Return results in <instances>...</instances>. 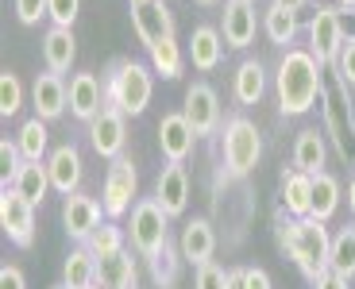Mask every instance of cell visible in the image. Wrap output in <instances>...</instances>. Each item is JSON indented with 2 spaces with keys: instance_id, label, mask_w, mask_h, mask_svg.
<instances>
[{
  "instance_id": "obj_1",
  "label": "cell",
  "mask_w": 355,
  "mask_h": 289,
  "mask_svg": "<svg viewBox=\"0 0 355 289\" xmlns=\"http://www.w3.org/2000/svg\"><path fill=\"white\" fill-rule=\"evenodd\" d=\"M317 58L309 51H286L282 62L275 70V93H278V108L282 116H302L313 108V100H320L324 93V81H320Z\"/></svg>"
},
{
  "instance_id": "obj_2",
  "label": "cell",
  "mask_w": 355,
  "mask_h": 289,
  "mask_svg": "<svg viewBox=\"0 0 355 289\" xmlns=\"http://www.w3.org/2000/svg\"><path fill=\"white\" fill-rule=\"evenodd\" d=\"M101 85H105V108H116V112H124V116H143L147 105H151V93H155L151 70L132 58H116Z\"/></svg>"
},
{
  "instance_id": "obj_3",
  "label": "cell",
  "mask_w": 355,
  "mask_h": 289,
  "mask_svg": "<svg viewBox=\"0 0 355 289\" xmlns=\"http://www.w3.org/2000/svg\"><path fill=\"white\" fill-rule=\"evenodd\" d=\"M286 254L297 263V270H302L305 278L317 281L320 274L329 270V254H332L329 228H324L320 220H313V216L297 220V224H293V239H290V247H286Z\"/></svg>"
},
{
  "instance_id": "obj_4",
  "label": "cell",
  "mask_w": 355,
  "mask_h": 289,
  "mask_svg": "<svg viewBox=\"0 0 355 289\" xmlns=\"http://www.w3.org/2000/svg\"><path fill=\"white\" fill-rule=\"evenodd\" d=\"M320 100H324V135H329L332 150L340 155V162L352 166L355 162V108H352V96H347V85L336 81V89H324Z\"/></svg>"
},
{
  "instance_id": "obj_5",
  "label": "cell",
  "mask_w": 355,
  "mask_h": 289,
  "mask_svg": "<svg viewBox=\"0 0 355 289\" xmlns=\"http://www.w3.org/2000/svg\"><path fill=\"white\" fill-rule=\"evenodd\" d=\"M263 158V135L248 116H232L224 123V170L228 177H248Z\"/></svg>"
},
{
  "instance_id": "obj_6",
  "label": "cell",
  "mask_w": 355,
  "mask_h": 289,
  "mask_svg": "<svg viewBox=\"0 0 355 289\" xmlns=\"http://www.w3.org/2000/svg\"><path fill=\"white\" fill-rule=\"evenodd\" d=\"M166 224H170V216L162 212V204L155 201V197L135 201V209H132V247L143 254V259H155V254L170 243Z\"/></svg>"
},
{
  "instance_id": "obj_7",
  "label": "cell",
  "mask_w": 355,
  "mask_h": 289,
  "mask_svg": "<svg viewBox=\"0 0 355 289\" xmlns=\"http://www.w3.org/2000/svg\"><path fill=\"white\" fill-rule=\"evenodd\" d=\"M135 193H139V174H135L132 158H112V166L105 174V189H101V209L108 220H120L128 209H135Z\"/></svg>"
},
{
  "instance_id": "obj_8",
  "label": "cell",
  "mask_w": 355,
  "mask_h": 289,
  "mask_svg": "<svg viewBox=\"0 0 355 289\" xmlns=\"http://www.w3.org/2000/svg\"><path fill=\"white\" fill-rule=\"evenodd\" d=\"M0 228L16 247H31L35 243V204H27L8 182L0 189Z\"/></svg>"
},
{
  "instance_id": "obj_9",
  "label": "cell",
  "mask_w": 355,
  "mask_h": 289,
  "mask_svg": "<svg viewBox=\"0 0 355 289\" xmlns=\"http://www.w3.org/2000/svg\"><path fill=\"white\" fill-rule=\"evenodd\" d=\"M344 43V24H340V8L332 4H317V16L309 24V54L317 58V66H332Z\"/></svg>"
},
{
  "instance_id": "obj_10",
  "label": "cell",
  "mask_w": 355,
  "mask_h": 289,
  "mask_svg": "<svg viewBox=\"0 0 355 289\" xmlns=\"http://www.w3.org/2000/svg\"><path fill=\"white\" fill-rule=\"evenodd\" d=\"M182 116L189 120V128H193L197 135H213L216 128H220V96H216V89L205 85V81L189 85L186 89V108H182Z\"/></svg>"
},
{
  "instance_id": "obj_11",
  "label": "cell",
  "mask_w": 355,
  "mask_h": 289,
  "mask_svg": "<svg viewBox=\"0 0 355 289\" xmlns=\"http://www.w3.org/2000/svg\"><path fill=\"white\" fill-rule=\"evenodd\" d=\"M132 27H135V35H139V43L147 46V51L159 46L162 39H174V16H170V8L162 0L132 4Z\"/></svg>"
},
{
  "instance_id": "obj_12",
  "label": "cell",
  "mask_w": 355,
  "mask_h": 289,
  "mask_svg": "<svg viewBox=\"0 0 355 289\" xmlns=\"http://www.w3.org/2000/svg\"><path fill=\"white\" fill-rule=\"evenodd\" d=\"M101 201H93V197H85V193H73V197H66L62 204V228L70 239H78V243H89V236L105 224L101 220Z\"/></svg>"
},
{
  "instance_id": "obj_13",
  "label": "cell",
  "mask_w": 355,
  "mask_h": 289,
  "mask_svg": "<svg viewBox=\"0 0 355 289\" xmlns=\"http://www.w3.org/2000/svg\"><path fill=\"white\" fill-rule=\"evenodd\" d=\"M193 139H197V132L189 128V120L182 112H166L159 120V150L170 166H182L186 162L189 150H193Z\"/></svg>"
},
{
  "instance_id": "obj_14",
  "label": "cell",
  "mask_w": 355,
  "mask_h": 289,
  "mask_svg": "<svg viewBox=\"0 0 355 289\" xmlns=\"http://www.w3.org/2000/svg\"><path fill=\"white\" fill-rule=\"evenodd\" d=\"M128 116L116 112V108H105L97 120L89 123V143L101 158H124V143H128V128H124Z\"/></svg>"
},
{
  "instance_id": "obj_15",
  "label": "cell",
  "mask_w": 355,
  "mask_h": 289,
  "mask_svg": "<svg viewBox=\"0 0 355 289\" xmlns=\"http://www.w3.org/2000/svg\"><path fill=\"white\" fill-rule=\"evenodd\" d=\"M255 0H228L224 4V24H220V35L228 46H236V51H243V46L255 43Z\"/></svg>"
},
{
  "instance_id": "obj_16",
  "label": "cell",
  "mask_w": 355,
  "mask_h": 289,
  "mask_svg": "<svg viewBox=\"0 0 355 289\" xmlns=\"http://www.w3.org/2000/svg\"><path fill=\"white\" fill-rule=\"evenodd\" d=\"M46 170H51V185L54 193H62V197H73L81 185V150L73 143H62V147H54L51 158H46Z\"/></svg>"
},
{
  "instance_id": "obj_17",
  "label": "cell",
  "mask_w": 355,
  "mask_h": 289,
  "mask_svg": "<svg viewBox=\"0 0 355 289\" xmlns=\"http://www.w3.org/2000/svg\"><path fill=\"white\" fill-rule=\"evenodd\" d=\"M31 100H35L39 120H58L70 108V85L58 73H39L35 85H31Z\"/></svg>"
},
{
  "instance_id": "obj_18",
  "label": "cell",
  "mask_w": 355,
  "mask_h": 289,
  "mask_svg": "<svg viewBox=\"0 0 355 289\" xmlns=\"http://www.w3.org/2000/svg\"><path fill=\"white\" fill-rule=\"evenodd\" d=\"M70 112L78 120L93 123L101 112H105V85H101L93 73H73L70 81Z\"/></svg>"
},
{
  "instance_id": "obj_19",
  "label": "cell",
  "mask_w": 355,
  "mask_h": 289,
  "mask_svg": "<svg viewBox=\"0 0 355 289\" xmlns=\"http://www.w3.org/2000/svg\"><path fill=\"white\" fill-rule=\"evenodd\" d=\"M178 247H182V259H186V263H193V266L213 263V251H216V231H213V224H209L205 216L189 220L186 228H182Z\"/></svg>"
},
{
  "instance_id": "obj_20",
  "label": "cell",
  "mask_w": 355,
  "mask_h": 289,
  "mask_svg": "<svg viewBox=\"0 0 355 289\" xmlns=\"http://www.w3.org/2000/svg\"><path fill=\"white\" fill-rule=\"evenodd\" d=\"M155 201L162 204L166 216H182L189 204V177H186V166H166L155 182Z\"/></svg>"
},
{
  "instance_id": "obj_21",
  "label": "cell",
  "mask_w": 355,
  "mask_h": 289,
  "mask_svg": "<svg viewBox=\"0 0 355 289\" xmlns=\"http://www.w3.org/2000/svg\"><path fill=\"white\" fill-rule=\"evenodd\" d=\"M329 135L317 132V128H305L302 135H297V143H293V170H302V174L317 177L324 174V162H329Z\"/></svg>"
},
{
  "instance_id": "obj_22",
  "label": "cell",
  "mask_w": 355,
  "mask_h": 289,
  "mask_svg": "<svg viewBox=\"0 0 355 289\" xmlns=\"http://www.w3.org/2000/svg\"><path fill=\"white\" fill-rule=\"evenodd\" d=\"M220 58H224V35L220 31L209 27V24L193 27V35H189V62H193V70L213 73L216 66H220Z\"/></svg>"
},
{
  "instance_id": "obj_23",
  "label": "cell",
  "mask_w": 355,
  "mask_h": 289,
  "mask_svg": "<svg viewBox=\"0 0 355 289\" xmlns=\"http://www.w3.org/2000/svg\"><path fill=\"white\" fill-rule=\"evenodd\" d=\"M73 58H78L73 27H51V31L43 35V62H46V73H58V78H62V73L73 66Z\"/></svg>"
},
{
  "instance_id": "obj_24",
  "label": "cell",
  "mask_w": 355,
  "mask_h": 289,
  "mask_svg": "<svg viewBox=\"0 0 355 289\" xmlns=\"http://www.w3.org/2000/svg\"><path fill=\"white\" fill-rule=\"evenodd\" d=\"M97 286L101 289H139V274H135V259L132 251H120V254H108L97 263Z\"/></svg>"
},
{
  "instance_id": "obj_25",
  "label": "cell",
  "mask_w": 355,
  "mask_h": 289,
  "mask_svg": "<svg viewBox=\"0 0 355 289\" xmlns=\"http://www.w3.org/2000/svg\"><path fill=\"white\" fill-rule=\"evenodd\" d=\"M282 209L293 220H305L313 212V177L302 170H290L282 174Z\"/></svg>"
},
{
  "instance_id": "obj_26",
  "label": "cell",
  "mask_w": 355,
  "mask_h": 289,
  "mask_svg": "<svg viewBox=\"0 0 355 289\" xmlns=\"http://www.w3.org/2000/svg\"><path fill=\"white\" fill-rule=\"evenodd\" d=\"M232 93H236V100H240L243 108L248 105H259L266 93V70L259 58H248L240 62V70H236V81H232Z\"/></svg>"
},
{
  "instance_id": "obj_27",
  "label": "cell",
  "mask_w": 355,
  "mask_h": 289,
  "mask_svg": "<svg viewBox=\"0 0 355 289\" xmlns=\"http://www.w3.org/2000/svg\"><path fill=\"white\" fill-rule=\"evenodd\" d=\"M12 189L24 197L27 204H43V197H46V189H54L51 185V170L43 166V162H24L19 166V174L12 177Z\"/></svg>"
},
{
  "instance_id": "obj_28",
  "label": "cell",
  "mask_w": 355,
  "mask_h": 289,
  "mask_svg": "<svg viewBox=\"0 0 355 289\" xmlns=\"http://www.w3.org/2000/svg\"><path fill=\"white\" fill-rule=\"evenodd\" d=\"M97 254L89 251L85 243L78 247V251H70V259H66V266H62V281L70 289H93L97 286Z\"/></svg>"
},
{
  "instance_id": "obj_29",
  "label": "cell",
  "mask_w": 355,
  "mask_h": 289,
  "mask_svg": "<svg viewBox=\"0 0 355 289\" xmlns=\"http://www.w3.org/2000/svg\"><path fill=\"white\" fill-rule=\"evenodd\" d=\"M340 209V182L332 174H317L313 177V220H320V224H329L332 216H336Z\"/></svg>"
},
{
  "instance_id": "obj_30",
  "label": "cell",
  "mask_w": 355,
  "mask_h": 289,
  "mask_svg": "<svg viewBox=\"0 0 355 289\" xmlns=\"http://www.w3.org/2000/svg\"><path fill=\"white\" fill-rule=\"evenodd\" d=\"M263 31L275 46H290L293 39H297V12H286V8H278V4H270L266 16H263Z\"/></svg>"
},
{
  "instance_id": "obj_31",
  "label": "cell",
  "mask_w": 355,
  "mask_h": 289,
  "mask_svg": "<svg viewBox=\"0 0 355 289\" xmlns=\"http://www.w3.org/2000/svg\"><path fill=\"white\" fill-rule=\"evenodd\" d=\"M329 270L344 274L347 281L355 278V224L352 228H340L332 236V254H329Z\"/></svg>"
},
{
  "instance_id": "obj_32",
  "label": "cell",
  "mask_w": 355,
  "mask_h": 289,
  "mask_svg": "<svg viewBox=\"0 0 355 289\" xmlns=\"http://www.w3.org/2000/svg\"><path fill=\"white\" fill-rule=\"evenodd\" d=\"M46 139H51V135H46V120H39V116L24 120V128H19V135H16V143H19V150H24L27 162H43Z\"/></svg>"
},
{
  "instance_id": "obj_33",
  "label": "cell",
  "mask_w": 355,
  "mask_h": 289,
  "mask_svg": "<svg viewBox=\"0 0 355 289\" xmlns=\"http://www.w3.org/2000/svg\"><path fill=\"white\" fill-rule=\"evenodd\" d=\"M147 266H151V278L159 289H170L178 281V270H182V247L166 243L155 259H147Z\"/></svg>"
},
{
  "instance_id": "obj_34",
  "label": "cell",
  "mask_w": 355,
  "mask_h": 289,
  "mask_svg": "<svg viewBox=\"0 0 355 289\" xmlns=\"http://www.w3.org/2000/svg\"><path fill=\"white\" fill-rule=\"evenodd\" d=\"M89 251L97 254V259H108V254H120L124 251V231H120V224L116 220H105L93 236H89Z\"/></svg>"
},
{
  "instance_id": "obj_35",
  "label": "cell",
  "mask_w": 355,
  "mask_h": 289,
  "mask_svg": "<svg viewBox=\"0 0 355 289\" xmlns=\"http://www.w3.org/2000/svg\"><path fill=\"white\" fill-rule=\"evenodd\" d=\"M151 70L162 73L166 81L182 78V51H178L174 39H162L159 46H151Z\"/></svg>"
},
{
  "instance_id": "obj_36",
  "label": "cell",
  "mask_w": 355,
  "mask_h": 289,
  "mask_svg": "<svg viewBox=\"0 0 355 289\" xmlns=\"http://www.w3.org/2000/svg\"><path fill=\"white\" fill-rule=\"evenodd\" d=\"M19 108H24V85H19V78L12 70H4L0 73V116L12 120Z\"/></svg>"
},
{
  "instance_id": "obj_37",
  "label": "cell",
  "mask_w": 355,
  "mask_h": 289,
  "mask_svg": "<svg viewBox=\"0 0 355 289\" xmlns=\"http://www.w3.org/2000/svg\"><path fill=\"white\" fill-rule=\"evenodd\" d=\"M332 70H336V81H344L347 89L355 85V35H344L340 54H336V62H332Z\"/></svg>"
},
{
  "instance_id": "obj_38",
  "label": "cell",
  "mask_w": 355,
  "mask_h": 289,
  "mask_svg": "<svg viewBox=\"0 0 355 289\" xmlns=\"http://www.w3.org/2000/svg\"><path fill=\"white\" fill-rule=\"evenodd\" d=\"M193 289H228V270H220L216 263L197 266V281H193Z\"/></svg>"
},
{
  "instance_id": "obj_39",
  "label": "cell",
  "mask_w": 355,
  "mask_h": 289,
  "mask_svg": "<svg viewBox=\"0 0 355 289\" xmlns=\"http://www.w3.org/2000/svg\"><path fill=\"white\" fill-rule=\"evenodd\" d=\"M0 162H4V174H8L4 182H12V177L19 174V166L27 162V158H24V150H19V143H16V139H4V143H0Z\"/></svg>"
},
{
  "instance_id": "obj_40",
  "label": "cell",
  "mask_w": 355,
  "mask_h": 289,
  "mask_svg": "<svg viewBox=\"0 0 355 289\" xmlns=\"http://www.w3.org/2000/svg\"><path fill=\"white\" fill-rule=\"evenodd\" d=\"M78 8H81V0H51V12L46 16L54 19V27H73Z\"/></svg>"
},
{
  "instance_id": "obj_41",
  "label": "cell",
  "mask_w": 355,
  "mask_h": 289,
  "mask_svg": "<svg viewBox=\"0 0 355 289\" xmlns=\"http://www.w3.org/2000/svg\"><path fill=\"white\" fill-rule=\"evenodd\" d=\"M51 12V0H16V16H19V24H39V19Z\"/></svg>"
},
{
  "instance_id": "obj_42",
  "label": "cell",
  "mask_w": 355,
  "mask_h": 289,
  "mask_svg": "<svg viewBox=\"0 0 355 289\" xmlns=\"http://www.w3.org/2000/svg\"><path fill=\"white\" fill-rule=\"evenodd\" d=\"M0 289H27L24 270H19V266H4V270H0Z\"/></svg>"
},
{
  "instance_id": "obj_43",
  "label": "cell",
  "mask_w": 355,
  "mask_h": 289,
  "mask_svg": "<svg viewBox=\"0 0 355 289\" xmlns=\"http://www.w3.org/2000/svg\"><path fill=\"white\" fill-rule=\"evenodd\" d=\"M243 274H248V289H275L270 286V274L263 266H243Z\"/></svg>"
},
{
  "instance_id": "obj_44",
  "label": "cell",
  "mask_w": 355,
  "mask_h": 289,
  "mask_svg": "<svg viewBox=\"0 0 355 289\" xmlns=\"http://www.w3.org/2000/svg\"><path fill=\"white\" fill-rule=\"evenodd\" d=\"M313 289H347V278L336 274V270H324L317 281H313Z\"/></svg>"
},
{
  "instance_id": "obj_45",
  "label": "cell",
  "mask_w": 355,
  "mask_h": 289,
  "mask_svg": "<svg viewBox=\"0 0 355 289\" xmlns=\"http://www.w3.org/2000/svg\"><path fill=\"white\" fill-rule=\"evenodd\" d=\"M228 289H248V274H243V266L240 270H228Z\"/></svg>"
},
{
  "instance_id": "obj_46",
  "label": "cell",
  "mask_w": 355,
  "mask_h": 289,
  "mask_svg": "<svg viewBox=\"0 0 355 289\" xmlns=\"http://www.w3.org/2000/svg\"><path fill=\"white\" fill-rule=\"evenodd\" d=\"M270 4H278V8H286V12H297L305 0H270Z\"/></svg>"
},
{
  "instance_id": "obj_47",
  "label": "cell",
  "mask_w": 355,
  "mask_h": 289,
  "mask_svg": "<svg viewBox=\"0 0 355 289\" xmlns=\"http://www.w3.org/2000/svg\"><path fill=\"white\" fill-rule=\"evenodd\" d=\"M347 209H352V216H355V177L347 182Z\"/></svg>"
},
{
  "instance_id": "obj_48",
  "label": "cell",
  "mask_w": 355,
  "mask_h": 289,
  "mask_svg": "<svg viewBox=\"0 0 355 289\" xmlns=\"http://www.w3.org/2000/svg\"><path fill=\"white\" fill-rule=\"evenodd\" d=\"M340 8H347V12H355V0H336Z\"/></svg>"
},
{
  "instance_id": "obj_49",
  "label": "cell",
  "mask_w": 355,
  "mask_h": 289,
  "mask_svg": "<svg viewBox=\"0 0 355 289\" xmlns=\"http://www.w3.org/2000/svg\"><path fill=\"white\" fill-rule=\"evenodd\" d=\"M197 4H216V0H197Z\"/></svg>"
},
{
  "instance_id": "obj_50",
  "label": "cell",
  "mask_w": 355,
  "mask_h": 289,
  "mask_svg": "<svg viewBox=\"0 0 355 289\" xmlns=\"http://www.w3.org/2000/svg\"><path fill=\"white\" fill-rule=\"evenodd\" d=\"M132 4H151V0H132Z\"/></svg>"
},
{
  "instance_id": "obj_51",
  "label": "cell",
  "mask_w": 355,
  "mask_h": 289,
  "mask_svg": "<svg viewBox=\"0 0 355 289\" xmlns=\"http://www.w3.org/2000/svg\"><path fill=\"white\" fill-rule=\"evenodd\" d=\"M93 289H101V286H93Z\"/></svg>"
}]
</instances>
